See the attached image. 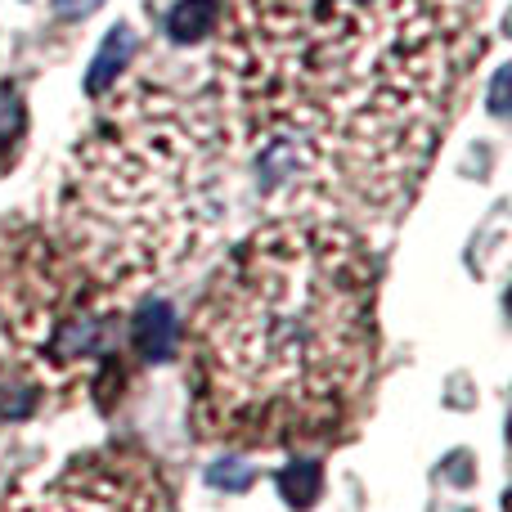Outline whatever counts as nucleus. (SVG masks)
I'll list each match as a JSON object with an SVG mask.
<instances>
[{
    "label": "nucleus",
    "mask_w": 512,
    "mask_h": 512,
    "mask_svg": "<svg viewBox=\"0 0 512 512\" xmlns=\"http://www.w3.org/2000/svg\"><path fill=\"white\" fill-rule=\"evenodd\" d=\"M207 486L216 490H248L252 486V463H243L239 454H225L207 468Z\"/></svg>",
    "instance_id": "obj_12"
},
{
    "label": "nucleus",
    "mask_w": 512,
    "mask_h": 512,
    "mask_svg": "<svg viewBox=\"0 0 512 512\" xmlns=\"http://www.w3.org/2000/svg\"><path fill=\"white\" fill-rule=\"evenodd\" d=\"M0 328L36 382L108 378L117 360V292L99 283L54 234L0 225Z\"/></svg>",
    "instance_id": "obj_4"
},
{
    "label": "nucleus",
    "mask_w": 512,
    "mask_h": 512,
    "mask_svg": "<svg viewBox=\"0 0 512 512\" xmlns=\"http://www.w3.org/2000/svg\"><path fill=\"white\" fill-rule=\"evenodd\" d=\"M279 495H283V504L297 512L315 508L319 495H324V468H319V459H292L279 472Z\"/></svg>",
    "instance_id": "obj_10"
},
{
    "label": "nucleus",
    "mask_w": 512,
    "mask_h": 512,
    "mask_svg": "<svg viewBox=\"0 0 512 512\" xmlns=\"http://www.w3.org/2000/svg\"><path fill=\"white\" fill-rule=\"evenodd\" d=\"M486 0H230L225 122L288 216H382L418 189L468 72Z\"/></svg>",
    "instance_id": "obj_1"
},
{
    "label": "nucleus",
    "mask_w": 512,
    "mask_h": 512,
    "mask_svg": "<svg viewBox=\"0 0 512 512\" xmlns=\"http://www.w3.org/2000/svg\"><path fill=\"white\" fill-rule=\"evenodd\" d=\"M131 54H135V32L126 23H117L113 32L104 36V45H99L95 63H90V72H86V95L90 99H104L108 90L117 86L122 68L131 63Z\"/></svg>",
    "instance_id": "obj_7"
},
{
    "label": "nucleus",
    "mask_w": 512,
    "mask_h": 512,
    "mask_svg": "<svg viewBox=\"0 0 512 512\" xmlns=\"http://www.w3.org/2000/svg\"><path fill=\"white\" fill-rule=\"evenodd\" d=\"M225 126L212 95L131 81L72 149L59 243L113 292L189 261L225 216Z\"/></svg>",
    "instance_id": "obj_3"
},
{
    "label": "nucleus",
    "mask_w": 512,
    "mask_h": 512,
    "mask_svg": "<svg viewBox=\"0 0 512 512\" xmlns=\"http://www.w3.org/2000/svg\"><path fill=\"white\" fill-rule=\"evenodd\" d=\"M131 342H135V351H140L144 360H153V364L171 360L176 346H180L176 310H171L167 301H144V306L135 310V319H131Z\"/></svg>",
    "instance_id": "obj_6"
},
{
    "label": "nucleus",
    "mask_w": 512,
    "mask_h": 512,
    "mask_svg": "<svg viewBox=\"0 0 512 512\" xmlns=\"http://www.w3.org/2000/svg\"><path fill=\"white\" fill-rule=\"evenodd\" d=\"M18 135H23V104H18V95L9 86H0V167L14 153Z\"/></svg>",
    "instance_id": "obj_11"
},
{
    "label": "nucleus",
    "mask_w": 512,
    "mask_h": 512,
    "mask_svg": "<svg viewBox=\"0 0 512 512\" xmlns=\"http://www.w3.org/2000/svg\"><path fill=\"white\" fill-rule=\"evenodd\" d=\"M36 405H41V382L18 373V369H9V364H0V436H5L14 423L32 418Z\"/></svg>",
    "instance_id": "obj_8"
},
{
    "label": "nucleus",
    "mask_w": 512,
    "mask_h": 512,
    "mask_svg": "<svg viewBox=\"0 0 512 512\" xmlns=\"http://www.w3.org/2000/svg\"><path fill=\"white\" fill-rule=\"evenodd\" d=\"M0 512H171L158 463L140 450H90L54 477L0 499Z\"/></svg>",
    "instance_id": "obj_5"
},
{
    "label": "nucleus",
    "mask_w": 512,
    "mask_h": 512,
    "mask_svg": "<svg viewBox=\"0 0 512 512\" xmlns=\"http://www.w3.org/2000/svg\"><path fill=\"white\" fill-rule=\"evenodd\" d=\"M221 23V0H180L167 18V36L176 45H198Z\"/></svg>",
    "instance_id": "obj_9"
},
{
    "label": "nucleus",
    "mask_w": 512,
    "mask_h": 512,
    "mask_svg": "<svg viewBox=\"0 0 512 512\" xmlns=\"http://www.w3.org/2000/svg\"><path fill=\"white\" fill-rule=\"evenodd\" d=\"M378 360V261L342 221L279 216L216 270L189 324L198 432L283 450L333 436Z\"/></svg>",
    "instance_id": "obj_2"
},
{
    "label": "nucleus",
    "mask_w": 512,
    "mask_h": 512,
    "mask_svg": "<svg viewBox=\"0 0 512 512\" xmlns=\"http://www.w3.org/2000/svg\"><path fill=\"white\" fill-rule=\"evenodd\" d=\"M99 5H104V0H54V14L59 18H86V14H95Z\"/></svg>",
    "instance_id": "obj_13"
}]
</instances>
